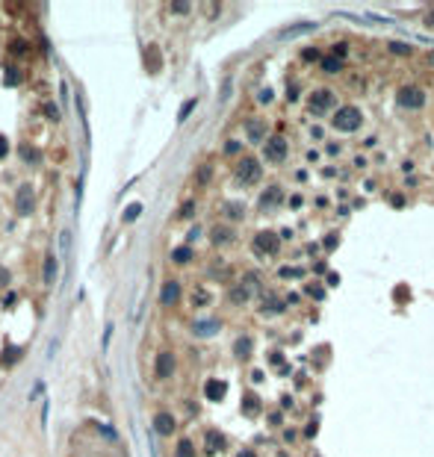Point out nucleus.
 Listing matches in <instances>:
<instances>
[{
	"label": "nucleus",
	"instance_id": "f257e3e1",
	"mask_svg": "<svg viewBox=\"0 0 434 457\" xmlns=\"http://www.w3.org/2000/svg\"><path fill=\"white\" fill-rule=\"evenodd\" d=\"M361 124H364V115H361L358 106H340V109L334 112V127L343 130V133H354Z\"/></svg>",
	"mask_w": 434,
	"mask_h": 457
},
{
	"label": "nucleus",
	"instance_id": "f03ea898",
	"mask_svg": "<svg viewBox=\"0 0 434 457\" xmlns=\"http://www.w3.org/2000/svg\"><path fill=\"white\" fill-rule=\"evenodd\" d=\"M396 101H399V106H405V109H422V106H425V92H422L419 86H402Z\"/></svg>",
	"mask_w": 434,
	"mask_h": 457
},
{
	"label": "nucleus",
	"instance_id": "7ed1b4c3",
	"mask_svg": "<svg viewBox=\"0 0 434 457\" xmlns=\"http://www.w3.org/2000/svg\"><path fill=\"white\" fill-rule=\"evenodd\" d=\"M254 251L257 254H266V257H275L281 251V236L272 233V230H260L254 236Z\"/></svg>",
	"mask_w": 434,
	"mask_h": 457
},
{
	"label": "nucleus",
	"instance_id": "20e7f679",
	"mask_svg": "<svg viewBox=\"0 0 434 457\" xmlns=\"http://www.w3.org/2000/svg\"><path fill=\"white\" fill-rule=\"evenodd\" d=\"M15 210H18V216H30V213L35 210V192H33L30 183H21V186H18Z\"/></svg>",
	"mask_w": 434,
	"mask_h": 457
},
{
	"label": "nucleus",
	"instance_id": "39448f33",
	"mask_svg": "<svg viewBox=\"0 0 434 457\" xmlns=\"http://www.w3.org/2000/svg\"><path fill=\"white\" fill-rule=\"evenodd\" d=\"M236 180H240V183H254V180H260V162H257L254 156H243L240 165H236Z\"/></svg>",
	"mask_w": 434,
	"mask_h": 457
},
{
	"label": "nucleus",
	"instance_id": "423d86ee",
	"mask_svg": "<svg viewBox=\"0 0 434 457\" xmlns=\"http://www.w3.org/2000/svg\"><path fill=\"white\" fill-rule=\"evenodd\" d=\"M290 151V145H287V139L284 136H272V139H266V159L269 162H284V156Z\"/></svg>",
	"mask_w": 434,
	"mask_h": 457
},
{
	"label": "nucleus",
	"instance_id": "0eeeda50",
	"mask_svg": "<svg viewBox=\"0 0 434 457\" xmlns=\"http://www.w3.org/2000/svg\"><path fill=\"white\" fill-rule=\"evenodd\" d=\"M174 366H177L174 354H172V351H163V354H156L154 375L160 378V381H166V378H172V375H174Z\"/></svg>",
	"mask_w": 434,
	"mask_h": 457
},
{
	"label": "nucleus",
	"instance_id": "6e6552de",
	"mask_svg": "<svg viewBox=\"0 0 434 457\" xmlns=\"http://www.w3.org/2000/svg\"><path fill=\"white\" fill-rule=\"evenodd\" d=\"M174 428H177V422H174V416L169 413V410H160L154 416V431L160 434V437H172Z\"/></svg>",
	"mask_w": 434,
	"mask_h": 457
},
{
	"label": "nucleus",
	"instance_id": "1a4fd4ad",
	"mask_svg": "<svg viewBox=\"0 0 434 457\" xmlns=\"http://www.w3.org/2000/svg\"><path fill=\"white\" fill-rule=\"evenodd\" d=\"M337 101L334 98V92L331 89H316L310 95V109L313 112H325V109H331V103Z\"/></svg>",
	"mask_w": 434,
	"mask_h": 457
},
{
	"label": "nucleus",
	"instance_id": "9d476101",
	"mask_svg": "<svg viewBox=\"0 0 434 457\" xmlns=\"http://www.w3.org/2000/svg\"><path fill=\"white\" fill-rule=\"evenodd\" d=\"M180 301V283L177 280H166L163 283V289H160V304L163 307H172Z\"/></svg>",
	"mask_w": 434,
	"mask_h": 457
},
{
	"label": "nucleus",
	"instance_id": "9b49d317",
	"mask_svg": "<svg viewBox=\"0 0 434 457\" xmlns=\"http://www.w3.org/2000/svg\"><path fill=\"white\" fill-rule=\"evenodd\" d=\"M204 395H207L210 401H222L225 398V381H216V378L207 381L204 384Z\"/></svg>",
	"mask_w": 434,
	"mask_h": 457
},
{
	"label": "nucleus",
	"instance_id": "f8f14e48",
	"mask_svg": "<svg viewBox=\"0 0 434 457\" xmlns=\"http://www.w3.org/2000/svg\"><path fill=\"white\" fill-rule=\"evenodd\" d=\"M281 198H284V189H281V186H269L260 195V206H263V210H266V206H278Z\"/></svg>",
	"mask_w": 434,
	"mask_h": 457
},
{
	"label": "nucleus",
	"instance_id": "ddd939ff",
	"mask_svg": "<svg viewBox=\"0 0 434 457\" xmlns=\"http://www.w3.org/2000/svg\"><path fill=\"white\" fill-rule=\"evenodd\" d=\"M204 448H207V454L222 451V448H225V437H222L219 431H207V437H204Z\"/></svg>",
	"mask_w": 434,
	"mask_h": 457
},
{
	"label": "nucleus",
	"instance_id": "4468645a",
	"mask_svg": "<svg viewBox=\"0 0 434 457\" xmlns=\"http://www.w3.org/2000/svg\"><path fill=\"white\" fill-rule=\"evenodd\" d=\"M219 327H222V324L216 322V319H201V322H195V334H198V337H213Z\"/></svg>",
	"mask_w": 434,
	"mask_h": 457
},
{
	"label": "nucleus",
	"instance_id": "2eb2a0df",
	"mask_svg": "<svg viewBox=\"0 0 434 457\" xmlns=\"http://www.w3.org/2000/svg\"><path fill=\"white\" fill-rule=\"evenodd\" d=\"M243 410L248 413V416H257V413H260V398H257L254 392H245L243 395Z\"/></svg>",
	"mask_w": 434,
	"mask_h": 457
},
{
	"label": "nucleus",
	"instance_id": "dca6fc26",
	"mask_svg": "<svg viewBox=\"0 0 434 457\" xmlns=\"http://www.w3.org/2000/svg\"><path fill=\"white\" fill-rule=\"evenodd\" d=\"M42 277H45V283H48V286L56 280V257H53V254L45 257V274H42Z\"/></svg>",
	"mask_w": 434,
	"mask_h": 457
},
{
	"label": "nucleus",
	"instance_id": "f3484780",
	"mask_svg": "<svg viewBox=\"0 0 434 457\" xmlns=\"http://www.w3.org/2000/svg\"><path fill=\"white\" fill-rule=\"evenodd\" d=\"M233 354L240 357V360H245V357L251 354V339H248V337H240V339H236V345H233Z\"/></svg>",
	"mask_w": 434,
	"mask_h": 457
},
{
	"label": "nucleus",
	"instance_id": "a211bd4d",
	"mask_svg": "<svg viewBox=\"0 0 434 457\" xmlns=\"http://www.w3.org/2000/svg\"><path fill=\"white\" fill-rule=\"evenodd\" d=\"M263 127H266L263 121H248V139L251 142H263V133H266Z\"/></svg>",
	"mask_w": 434,
	"mask_h": 457
},
{
	"label": "nucleus",
	"instance_id": "6ab92c4d",
	"mask_svg": "<svg viewBox=\"0 0 434 457\" xmlns=\"http://www.w3.org/2000/svg\"><path fill=\"white\" fill-rule=\"evenodd\" d=\"M172 260L177 263V266L189 263V260H192V248H189V245H183V248H174V251H172Z\"/></svg>",
	"mask_w": 434,
	"mask_h": 457
},
{
	"label": "nucleus",
	"instance_id": "aec40b11",
	"mask_svg": "<svg viewBox=\"0 0 434 457\" xmlns=\"http://www.w3.org/2000/svg\"><path fill=\"white\" fill-rule=\"evenodd\" d=\"M174 454L177 457H195V445H192V440H180L177 442V448H174Z\"/></svg>",
	"mask_w": 434,
	"mask_h": 457
},
{
	"label": "nucleus",
	"instance_id": "412c9836",
	"mask_svg": "<svg viewBox=\"0 0 434 457\" xmlns=\"http://www.w3.org/2000/svg\"><path fill=\"white\" fill-rule=\"evenodd\" d=\"M230 239H233V233H230L227 227H216V230H213V245H225Z\"/></svg>",
	"mask_w": 434,
	"mask_h": 457
},
{
	"label": "nucleus",
	"instance_id": "4be33fe9",
	"mask_svg": "<svg viewBox=\"0 0 434 457\" xmlns=\"http://www.w3.org/2000/svg\"><path fill=\"white\" fill-rule=\"evenodd\" d=\"M387 51L396 53V56H411V45H405V41H390Z\"/></svg>",
	"mask_w": 434,
	"mask_h": 457
},
{
	"label": "nucleus",
	"instance_id": "5701e85b",
	"mask_svg": "<svg viewBox=\"0 0 434 457\" xmlns=\"http://www.w3.org/2000/svg\"><path fill=\"white\" fill-rule=\"evenodd\" d=\"M139 216H142V203H130V206L122 213V221H136Z\"/></svg>",
	"mask_w": 434,
	"mask_h": 457
},
{
	"label": "nucleus",
	"instance_id": "b1692460",
	"mask_svg": "<svg viewBox=\"0 0 434 457\" xmlns=\"http://www.w3.org/2000/svg\"><path fill=\"white\" fill-rule=\"evenodd\" d=\"M340 65H343V62H340L337 56H325V59H322V68H325L328 74H337V71H340Z\"/></svg>",
	"mask_w": 434,
	"mask_h": 457
},
{
	"label": "nucleus",
	"instance_id": "393cba45",
	"mask_svg": "<svg viewBox=\"0 0 434 457\" xmlns=\"http://www.w3.org/2000/svg\"><path fill=\"white\" fill-rule=\"evenodd\" d=\"M195 103H198V101L192 98V101H186V103H183V106H180V112H177V121H180V124H183V121L189 118V112H192V109H195Z\"/></svg>",
	"mask_w": 434,
	"mask_h": 457
},
{
	"label": "nucleus",
	"instance_id": "a878e982",
	"mask_svg": "<svg viewBox=\"0 0 434 457\" xmlns=\"http://www.w3.org/2000/svg\"><path fill=\"white\" fill-rule=\"evenodd\" d=\"M169 9L177 12V15H186V12L192 9V3H186V0H183V3H180V0H174V3H169Z\"/></svg>",
	"mask_w": 434,
	"mask_h": 457
},
{
	"label": "nucleus",
	"instance_id": "bb28decb",
	"mask_svg": "<svg viewBox=\"0 0 434 457\" xmlns=\"http://www.w3.org/2000/svg\"><path fill=\"white\" fill-rule=\"evenodd\" d=\"M192 304L195 307H204V304H210V295L204 292V289H195V295H192Z\"/></svg>",
	"mask_w": 434,
	"mask_h": 457
},
{
	"label": "nucleus",
	"instance_id": "cd10ccee",
	"mask_svg": "<svg viewBox=\"0 0 434 457\" xmlns=\"http://www.w3.org/2000/svg\"><path fill=\"white\" fill-rule=\"evenodd\" d=\"M210 174H213V169H210V165H201V169H198V183H201V186H204V183H210Z\"/></svg>",
	"mask_w": 434,
	"mask_h": 457
},
{
	"label": "nucleus",
	"instance_id": "c85d7f7f",
	"mask_svg": "<svg viewBox=\"0 0 434 457\" xmlns=\"http://www.w3.org/2000/svg\"><path fill=\"white\" fill-rule=\"evenodd\" d=\"M230 298H233L236 304H240V301H248V289H245V286H236V289H233V295H230Z\"/></svg>",
	"mask_w": 434,
	"mask_h": 457
},
{
	"label": "nucleus",
	"instance_id": "c756f323",
	"mask_svg": "<svg viewBox=\"0 0 434 457\" xmlns=\"http://www.w3.org/2000/svg\"><path fill=\"white\" fill-rule=\"evenodd\" d=\"M337 245H340V236H337V233H328V236H325V251H334Z\"/></svg>",
	"mask_w": 434,
	"mask_h": 457
},
{
	"label": "nucleus",
	"instance_id": "7c9ffc66",
	"mask_svg": "<svg viewBox=\"0 0 434 457\" xmlns=\"http://www.w3.org/2000/svg\"><path fill=\"white\" fill-rule=\"evenodd\" d=\"M18 357V348H6V354H3V366H12V360Z\"/></svg>",
	"mask_w": 434,
	"mask_h": 457
},
{
	"label": "nucleus",
	"instance_id": "2f4dec72",
	"mask_svg": "<svg viewBox=\"0 0 434 457\" xmlns=\"http://www.w3.org/2000/svg\"><path fill=\"white\" fill-rule=\"evenodd\" d=\"M301 56H304L307 62H316V59H319V51H316V48H307V51L301 53Z\"/></svg>",
	"mask_w": 434,
	"mask_h": 457
},
{
	"label": "nucleus",
	"instance_id": "473e14b6",
	"mask_svg": "<svg viewBox=\"0 0 434 457\" xmlns=\"http://www.w3.org/2000/svg\"><path fill=\"white\" fill-rule=\"evenodd\" d=\"M281 277H301V269H281Z\"/></svg>",
	"mask_w": 434,
	"mask_h": 457
},
{
	"label": "nucleus",
	"instance_id": "72a5a7b5",
	"mask_svg": "<svg viewBox=\"0 0 434 457\" xmlns=\"http://www.w3.org/2000/svg\"><path fill=\"white\" fill-rule=\"evenodd\" d=\"M225 213H227V216H233V219H240V216H243V206H230V203H227Z\"/></svg>",
	"mask_w": 434,
	"mask_h": 457
},
{
	"label": "nucleus",
	"instance_id": "f704fd0d",
	"mask_svg": "<svg viewBox=\"0 0 434 457\" xmlns=\"http://www.w3.org/2000/svg\"><path fill=\"white\" fill-rule=\"evenodd\" d=\"M6 153H9V139H6V136H0V159H3Z\"/></svg>",
	"mask_w": 434,
	"mask_h": 457
},
{
	"label": "nucleus",
	"instance_id": "c9c22d12",
	"mask_svg": "<svg viewBox=\"0 0 434 457\" xmlns=\"http://www.w3.org/2000/svg\"><path fill=\"white\" fill-rule=\"evenodd\" d=\"M331 56H337V59H343V56H346V45H334V51H331Z\"/></svg>",
	"mask_w": 434,
	"mask_h": 457
},
{
	"label": "nucleus",
	"instance_id": "e433bc0d",
	"mask_svg": "<svg viewBox=\"0 0 434 457\" xmlns=\"http://www.w3.org/2000/svg\"><path fill=\"white\" fill-rule=\"evenodd\" d=\"M225 153L230 156V153H240V142H227L225 145Z\"/></svg>",
	"mask_w": 434,
	"mask_h": 457
},
{
	"label": "nucleus",
	"instance_id": "4c0bfd02",
	"mask_svg": "<svg viewBox=\"0 0 434 457\" xmlns=\"http://www.w3.org/2000/svg\"><path fill=\"white\" fill-rule=\"evenodd\" d=\"M9 277H12L9 271H6V269H0V289H3V286H6V283H9Z\"/></svg>",
	"mask_w": 434,
	"mask_h": 457
},
{
	"label": "nucleus",
	"instance_id": "58836bf2",
	"mask_svg": "<svg viewBox=\"0 0 434 457\" xmlns=\"http://www.w3.org/2000/svg\"><path fill=\"white\" fill-rule=\"evenodd\" d=\"M307 292H310L313 298H322V295H325V289H322V286H310Z\"/></svg>",
	"mask_w": 434,
	"mask_h": 457
},
{
	"label": "nucleus",
	"instance_id": "ea45409f",
	"mask_svg": "<svg viewBox=\"0 0 434 457\" xmlns=\"http://www.w3.org/2000/svg\"><path fill=\"white\" fill-rule=\"evenodd\" d=\"M6 77H9V83H21V74H15V71H12V68H9V71H6Z\"/></svg>",
	"mask_w": 434,
	"mask_h": 457
},
{
	"label": "nucleus",
	"instance_id": "a19ab883",
	"mask_svg": "<svg viewBox=\"0 0 434 457\" xmlns=\"http://www.w3.org/2000/svg\"><path fill=\"white\" fill-rule=\"evenodd\" d=\"M272 101V92H269V89H263L260 92V103H269Z\"/></svg>",
	"mask_w": 434,
	"mask_h": 457
},
{
	"label": "nucleus",
	"instance_id": "79ce46f5",
	"mask_svg": "<svg viewBox=\"0 0 434 457\" xmlns=\"http://www.w3.org/2000/svg\"><path fill=\"white\" fill-rule=\"evenodd\" d=\"M316 428H319V425H316V419H313V422L307 425V437H316Z\"/></svg>",
	"mask_w": 434,
	"mask_h": 457
},
{
	"label": "nucleus",
	"instance_id": "37998d69",
	"mask_svg": "<svg viewBox=\"0 0 434 457\" xmlns=\"http://www.w3.org/2000/svg\"><path fill=\"white\" fill-rule=\"evenodd\" d=\"M325 151H328L331 156H337V153H340V145H328V148H325Z\"/></svg>",
	"mask_w": 434,
	"mask_h": 457
},
{
	"label": "nucleus",
	"instance_id": "c03bdc74",
	"mask_svg": "<svg viewBox=\"0 0 434 457\" xmlns=\"http://www.w3.org/2000/svg\"><path fill=\"white\" fill-rule=\"evenodd\" d=\"M425 24H428V27H434V9H431V12H428V18H425Z\"/></svg>",
	"mask_w": 434,
	"mask_h": 457
},
{
	"label": "nucleus",
	"instance_id": "a18cd8bd",
	"mask_svg": "<svg viewBox=\"0 0 434 457\" xmlns=\"http://www.w3.org/2000/svg\"><path fill=\"white\" fill-rule=\"evenodd\" d=\"M236 457H257V454H254V451H248V448H245V451H240V454H236Z\"/></svg>",
	"mask_w": 434,
	"mask_h": 457
},
{
	"label": "nucleus",
	"instance_id": "49530a36",
	"mask_svg": "<svg viewBox=\"0 0 434 457\" xmlns=\"http://www.w3.org/2000/svg\"><path fill=\"white\" fill-rule=\"evenodd\" d=\"M428 62H431V65H434V53H431V56H428Z\"/></svg>",
	"mask_w": 434,
	"mask_h": 457
}]
</instances>
